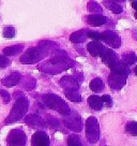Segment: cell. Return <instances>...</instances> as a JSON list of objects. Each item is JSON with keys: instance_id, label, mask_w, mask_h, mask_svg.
Wrapping results in <instances>:
<instances>
[{"instance_id": "35", "label": "cell", "mask_w": 137, "mask_h": 146, "mask_svg": "<svg viewBox=\"0 0 137 146\" xmlns=\"http://www.w3.org/2000/svg\"><path fill=\"white\" fill-rule=\"evenodd\" d=\"M134 72H135V74L137 75V66L135 67V69H134Z\"/></svg>"}, {"instance_id": "9", "label": "cell", "mask_w": 137, "mask_h": 146, "mask_svg": "<svg viewBox=\"0 0 137 146\" xmlns=\"http://www.w3.org/2000/svg\"><path fill=\"white\" fill-rule=\"evenodd\" d=\"M128 75H124L121 73L114 72L111 71V74L109 76V85L114 90H118L121 87L125 84V80H126Z\"/></svg>"}, {"instance_id": "27", "label": "cell", "mask_w": 137, "mask_h": 146, "mask_svg": "<svg viewBox=\"0 0 137 146\" xmlns=\"http://www.w3.org/2000/svg\"><path fill=\"white\" fill-rule=\"evenodd\" d=\"M135 60H136V57L134 54H125L123 56V64H126V66L135 62Z\"/></svg>"}, {"instance_id": "8", "label": "cell", "mask_w": 137, "mask_h": 146, "mask_svg": "<svg viewBox=\"0 0 137 146\" xmlns=\"http://www.w3.org/2000/svg\"><path fill=\"white\" fill-rule=\"evenodd\" d=\"M101 36H102L101 40H103L105 43H107L111 47H115V48L120 47L121 41H120V38H119L117 33L110 31V30H107V31H104L103 33H101Z\"/></svg>"}, {"instance_id": "4", "label": "cell", "mask_w": 137, "mask_h": 146, "mask_svg": "<svg viewBox=\"0 0 137 146\" xmlns=\"http://www.w3.org/2000/svg\"><path fill=\"white\" fill-rule=\"evenodd\" d=\"M49 50H46L43 46H37V47H31L29 50H26V53L22 55L19 61L26 64H31L39 62L40 60H42L44 57H46V55L48 54Z\"/></svg>"}, {"instance_id": "34", "label": "cell", "mask_w": 137, "mask_h": 146, "mask_svg": "<svg viewBox=\"0 0 137 146\" xmlns=\"http://www.w3.org/2000/svg\"><path fill=\"white\" fill-rule=\"evenodd\" d=\"M132 5H133V8L135 9V11H136V13H137V1H134L132 3Z\"/></svg>"}, {"instance_id": "24", "label": "cell", "mask_w": 137, "mask_h": 146, "mask_svg": "<svg viewBox=\"0 0 137 146\" xmlns=\"http://www.w3.org/2000/svg\"><path fill=\"white\" fill-rule=\"evenodd\" d=\"M23 85L27 90H32V89L34 88V86H36V80L30 78V76H28V78H26V80L24 81Z\"/></svg>"}, {"instance_id": "11", "label": "cell", "mask_w": 137, "mask_h": 146, "mask_svg": "<svg viewBox=\"0 0 137 146\" xmlns=\"http://www.w3.org/2000/svg\"><path fill=\"white\" fill-rule=\"evenodd\" d=\"M31 144L37 146L49 145V137L47 135V133L44 131H38L32 135Z\"/></svg>"}, {"instance_id": "3", "label": "cell", "mask_w": 137, "mask_h": 146, "mask_svg": "<svg viewBox=\"0 0 137 146\" xmlns=\"http://www.w3.org/2000/svg\"><path fill=\"white\" fill-rule=\"evenodd\" d=\"M42 100H43V103L47 108H49L51 110H55L62 116L68 114V112L71 111L70 108H68V103L62 100V99H60L58 96L54 95V94H46V95L42 97Z\"/></svg>"}, {"instance_id": "6", "label": "cell", "mask_w": 137, "mask_h": 146, "mask_svg": "<svg viewBox=\"0 0 137 146\" xmlns=\"http://www.w3.org/2000/svg\"><path fill=\"white\" fill-rule=\"evenodd\" d=\"M86 137L91 143H96L100 137V129L97 120L94 117H89L86 120Z\"/></svg>"}, {"instance_id": "33", "label": "cell", "mask_w": 137, "mask_h": 146, "mask_svg": "<svg viewBox=\"0 0 137 146\" xmlns=\"http://www.w3.org/2000/svg\"><path fill=\"white\" fill-rule=\"evenodd\" d=\"M48 123H50V126H53V127H59V121L55 118H48Z\"/></svg>"}, {"instance_id": "15", "label": "cell", "mask_w": 137, "mask_h": 146, "mask_svg": "<svg viewBox=\"0 0 137 146\" xmlns=\"http://www.w3.org/2000/svg\"><path fill=\"white\" fill-rule=\"evenodd\" d=\"M88 32L86 29H82V30H78L76 32H73L71 36H70V40L73 43H82L85 42L86 39L88 38Z\"/></svg>"}, {"instance_id": "26", "label": "cell", "mask_w": 137, "mask_h": 146, "mask_svg": "<svg viewBox=\"0 0 137 146\" xmlns=\"http://www.w3.org/2000/svg\"><path fill=\"white\" fill-rule=\"evenodd\" d=\"M68 145H72V146L82 145L80 140H79V137H78L76 134H72V135H70V137H68Z\"/></svg>"}, {"instance_id": "29", "label": "cell", "mask_w": 137, "mask_h": 146, "mask_svg": "<svg viewBox=\"0 0 137 146\" xmlns=\"http://www.w3.org/2000/svg\"><path fill=\"white\" fill-rule=\"evenodd\" d=\"M10 64L11 61L7 55H0V68H5L10 66Z\"/></svg>"}, {"instance_id": "18", "label": "cell", "mask_w": 137, "mask_h": 146, "mask_svg": "<svg viewBox=\"0 0 137 146\" xmlns=\"http://www.w3.org/2000/svg\"><path fill=\"white\" fill-rule=\"evenodd\" d=\"M88 103L92 110H96V111H100L104 104L102 98L99 96H90L88 98Z\"/></svg>"}, {"instance_id": "20", "label": "cell", "mask_w": 137, "mask_h": 146, "mask_svg": "<svg viewBox=\"0 0 137 146\" xmlns=\"http://www.w3.org/2000/svg\"><path fill=\"white\" fill-rule=\"evenodd\" d=\"M65 97H67L70 101H72V102H80V101H82V97L78 94L77 88L65 90Z\"/></svg>"}, {"instance_id": "22", "label": "cell", "mask_w": 137, "mask_h": 146, "mask_svg": "<svg viewBox=\"0 0 137 146\" xmlns=\"http://www.w3.org/2000/svg\"><path fill=\"white\" fill-rule=\"evenodd\" d=\"M104 5L107 9H109L111 12H114L116 14H119L122 12V8L118 5V3H116L115 1H111V0H104Z\"/></svg>"}, {"instance_id": "7", "label": "cell", "mask_w": 137, "mask_h": 146, "mask_svg": "<svg viewBox=\"0 0 137 146\" xmlns=\"http://www.w3.org/2000/svg\"><path fill=\"white\" fill-rule=\"evenodd\" d=\"M27 141L26 134L22 130H13L8 137V144L9 145H25Z\"/></svg>"}, {"instance_id": "28", "label": "cell", "mask_w": 137, "mask_h": 146, "mask_svg": "<svg viewBox=\"0 0 137 146\" xmlns=\"http://www.w3.org/2000/svg\"><path fill=\"white\" fill-rule=\"evenodd\" d=\"M88 10L90 12H94V13H97V12H101V7L96 2L94 1H90L88 3Z\"/></svg>"}, {"instance_id": "1", "label": "cell", "mask_w": 137, "mask_h": 146, "mask_svg": "<svg viewBox=\"0 0 137 146\" xmlns=\"http://www.w3.org/2000/svg\"><path fill=\"white\" fill-rule=\"evenodd\" d=\"M74 64V61L71 60L65 55H55L51 59L40 67L43 72L49 73V74H56L59 73L62 70L71 68Z\"/></svg>"}, {"instance_id": "12", "label": "cell", "mask_w": 137, "mask_h": 146, "mask_svg": "<svg viewBox=\"0 0 137 146\" xmlns=\"http://www.w3.org/2000/svg\"><path fill=\"white\" fill-rule=\"evenodd\" d=\"M22 80V75L18 72H12L11 74H9L8 76L2 78L1 84L5 85V87H12L17 85L19 83V81Z\"/></svg>"}, {"instance_id": "31", "label": "cell", "mask_w": 137, "mask_h": 146, "mask_svg": "<svg viewBox=\"0 0 137 146\" xmlns=\"http://www.w3.org/2000/svg\"><path fill=\"white\" fill-rule=\"evenodd\" d=\"M0 95H1V97H2V99H3V102H5V103H8V102L10 101V99H11V96H10V94L8 92V91L0 90Z\"/></svg>"}, {"instance_id": "32", "label": "cell", "mask_w": 137, "mask_h": 146, "mask_svg": "<svg viewBox=\"0 0 137 146\" xmlns=\"http://www.w3.org/2000/svg\"><path fill=\"white\" fill-rule=\"evenodd\" d=\"M102 98V100H103V102L105 103L107 106H110V105L113 104V102H111V99H110V97L108 96V95H105V96L101 97Z\"/></svg>"}, {"instance_id": "25", "label": "cell", "mask_w": 137, "mask_h": 146, "mask_svg": "<svg viewBox=\"0 0 137 146\" xmlns=\"http://www.w3.org/2000/svg\"><path fill=\"white\" fill-rule=\"evenodd\" d=\"M3 36L5 38H7V39H12V38H14V36H15V29H14V27H12V26H8V27H5V29H3Z\"/></svg>"}, {"instance_id": "23", "label": "cell", "mask_w": 137, "mask_h": 146, "mask_svg": "<svg viewBox=\"0 0 137 146\" xmlns=\"http://www.w3.org/2000/svg\"><path fill=\"white\" fill-rule=\"evenodd\" d=\"M125 130L128 134L131 135H137V123L136 121H131L126 125Z\"/></svg>"}, {"instance_id": "13", "label": "cell", "mask_w": 137, "mask_h": 146, "mask_svg": "<svg viewBox=\"0 0 137 146\" xmlns=\"http://www.w3.org/2000/svg\"><path fill=\"white\" fill-rule=\"evenodd\" d=\"M26 123L34 128H44L45 127V120L41 118L37 114H30L26 117Z\"/></svg>"}, {"instance_id": "2", "label": "cell", "mask_w": 137, "mask_h": 146, "mask_svg": "<svg viewBox=\"0 0 137 146\" xmlns=\"http://www.w3.org/2000/svg\"><path fill=\"white\" fill-rule=\"evenodd\" d=\"M28 106H29V102H28L27 98H25V97L18 98L15 102L13 109L11 110L9 117L5 119V123L10 125V123H13L17 120H20L24 116H26Z\"/></svg>"}, {"instance_id": "19", "label": "cell", "mask_w": 137, "mask_h": 146, "mask_svg": "<svg viewBox=\"0 0 137 146\" xmlns=\"http://www.w3.org/2000/svg\"><path fill=\"white\" fill-rule=\"evenodd\" d=\"M24 48L23 44H16V45H12L9 46L3 50V54L7 55V56H14V55L19 54Z\"/></svg>"}, {"instance_id": "21", "label": "cell", "mask_w": 137, "mask_h": 146, "mask_svg": "<svg viewBox=\"0 0 137 146\" xmlns=\"http://www.w3.org/2000/svg\"><path fill=\"white\" fill-rule=\"evenodd\" d=\"M103 88H104V83L99 78L92 80L91 83H90V89L94 92H100V91L103 90Z\"/></svg>"}, {"instance_id": "14", "label": "cell", "mask_w": 137, "mask_h": 146, "mask_svg": "<svg viewBox=\"0 0 137 146\" xmlns=\"http://www.w3.org/2000/svg\"><path fill=\"white\" fill-rule=\"evenodd\" d=\"M87 22L89 25L97 27V26L104 25L107 22V17L101 15V14H91V15L87 16Z\"/></svg>"}, {"instance_id": "5", "label": "cell", "mask_w": 137, "mask_h": 146, "mask_svg": "<svg viewBox=\"0 0 137 146\" xmlns=\"http://www.w3.org/2000/svg\"><path fill=\"white\" fill-rule=\"evenodd\" d=\"M63 123L68 129H71L72 131H75V132H78L82 129V118L74 111H70L68 114L63 115Z\"/></svg>"}, {"instance_id": "16", "label": "cell", "mask_w": 137, "mask_h": 146, "mask_svg": "<svg viewBox=\"0 0 137 146\" xmlns=\"http://www.w3.org/2000/svg\"><path fill=\"white\" fill-rule=\"evenodd\" d=\"M60 85L63 87L64 89H74V88H77V80H75L73 76H64L61 78L60 81Z\"/></svg>"}, {"instance_id": "36", "label": "cell", "mask_w": 137, "mask_h": 146, "mask_svg": "<svg viewBox=\"0 0 137 146\" xmlns=\"http://www.w3.org/2000/svg\"><path fill=\"white\" fill-rule=\"evenodd\" d=\"M135 16H136V18H137V13H136V14H135Z\"/></svg>"}, {"instance_id": "10", "label": "cell", "mask_w": 137, "mask_h": 146, "mask_svg": "<svg viewBox=\"0 0 137 146\" xmlns=\"http://www.w3.org/2000/svg\"><path fill=\"white\" fill-rule=\"evenodd\" d=\"M100 56L102 57V60H103L109 68H111L116 62L119 61L118 57L116 56V54H115L114 52L111 50H109V48H106V47H104V50L101 53Z\"/></svg>"}, {"instance_id": "30", "label": "cell", "mask_w": 137, "mask_h": 146, "mask_svg": "<svg viewBox=\"0 0 137 146\" xmlns=\"http://www.w3.org/2000/svg\"><path fill=\"white\" fill-rule=\"evenodd\" d=\"M88 38H90V39L94 40V41H99V40H101V39H102L101 33H99V32H93V31L88 32Z\"/></svg>"}, {"instance_id": "17", "label": "cell", "mask_w": 137, "mask_h": 146, "mask_svg": "<svg viewBox=\"0 0 137 146\" xmlns=\"http://www.w3.org/2000/svg\"><path fill=\"white\" fill-rule=\"evenodd\" d=\"M87 50H88V52L92 55V56L96 57V56H100L101 53L103 52V50H104V46L102 45V44H100L99 42L93 41V42H90V43L88 44Z\"/></svg>"}]
</instances>
